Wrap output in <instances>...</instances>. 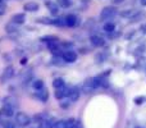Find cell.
Masks as SVG:
<instances>
[{
	"instance_id": "1",
	"label": "cell",
	"mask_w": 146,
	"mask_h": 128,
	"mask_svg": "<svg viewBox=\"0 0 146 128\" xmlns=\"http://www.w3.org/2000/svg\"><path fill=\"white\" fill-rule=\"evenodd\" d=\"M117 13H118L117 8H114V7H105L103 10H101V13H100V19L101 21H109V19H111L113 17H115Z\"/></svg>"
},
{
	"instance_id": "2",
	"label": "cell",
	"mask_w": 146,
	"mask_h": 128,
	"mask_svg": "<svg viewBox=\"0 0 146 128\" xmlns=\"http://www.w3.org/2000/svg\"><path fill=\"white\" fill-rule=\"evenodd\" d=\"M15 123H17L19 127H27L28 124L31 123V118L26 113L19 111V113L15 114Z\"/></svg>"
},
{
	"instance_id": "3",
	"label": "cell",
	"mask_w": 146,
	"mask_h": 128,
	"mask_svg": "<svg viewBox=\"0 0 146 128\" xmlns=\"http://www.w3.org/2000/svg\"><path fill=\"white\" fill-rule=\"evenodd\" d=\"M13 76H14V67H13V65H8L4 69V72H3L1 77H0V82L5 83L7 81H9Z\"/></svg>"
},
{
	"instance_id": "4",
	"label": "cell",
	"mask_w": 146,
	"mask_h": 128,
	"mask_svg": "<svg viewBox=\"0 0 146 128\" xmlns=\"http://www.w3.org/2000/svg\"><path fill=\"white\" fill-rule=\"evenodd\" d=\"M62 59L67 63H73V62L77 60V54L72 50H66L63 54H62Z\"/></svg>"
},
{
	"instance_id": "5",
	"label": "cell",
	"mask_w": 146,
	"mask_h": 128,
	"mask_svg": "<svg viewBox=\"0 0 146 128\" xmlns=\"http://www.w3.org/2000/svg\"><path fill=\"white\" fill-rule=\"evenodd\" d=\"M90 41H91V44H92L94 46H96V48H100V46L105 45V40H104L101 36H99V35H92L91 36V38H90Z\"/></svg>"
},
{
	"instance_id": "6",
	"label": "cell",
	"mask_w": 146,
	"mask_h": 128,
	"mask_svg": "<svg viewBox=\"0 0 146 128\" xmlns=\"http://www.w3.org/2000/svg\"><path fill=\"white\" fill-rule=\"evenodd\" d=\"M36 97H37L38 100H41L42 103H45V101H48V99H49V91L46 90L45 87L41 88V90H38L37 92H36Z\"/></svg>"
},
{
	"instance_id": "7",
	"label": "cell",
	"mask_w": 146,
	"mask_h": 128,
	"mask_svg": "<svg viewBox=\"0 0 146 128\" xmlns=\"http://www.w3.org/2000/svg\"><path fill=\"white\" fill-rule=\"evenodd\" d=\"M25 21H26L25 13H18V14H14L12 17V23H14V25H23Z\"/></svg>"
},
{
	"instance_id": "8",
	"label": "cell",
	"mask_w": 146,
	"mask_h": 128,
	"mask_svg": "<svg viewBox=\"0 0 146 128\" xmlns=\"http://www.w3.org/2000/svg\"><path fill=\"white\" fill-rule=\"evenodd\" d=\"M38 8H40V5L35 1H28L23 5V9L27 10V12H37Z\"/></svg>"
},
{
	"instance_id": "9",
	"label": "cell",
	"mask_w": 146,
	"mask_h": 128,
	"mask_svg": "<svg viewBox=\"0 0 146 128\" xmlns=\"http://www.w3.org/2000/svg\"><path fill=\"white\" fill-rule=\"evenodd\" d=\"M78 25V18L76 17L74 14H69L66 17V26L68 27H74V26Z\"/></svg>"
},
{
	"instance_id": "10",
	"label": "cell",
	"mask_w": 146,
	"mask_h": 128,
	"mask_svg": "<svg viewBox=\"0 0 146 128\" xmlns=\"http://www.w3.org/2000/svg\"><path fill=\"white\" fill-rule=\"evenodd\" d=\"M80 88L78 87H71L69 88V95H68V97L71 99V101H76V100H78L80 99Z\"/></svg>"
},
{
	"instance_id": "11",
	"label": "cell",
	"mask_w": 146,
	"mask_h": 128,
	"mask_svg": "<svg viewBox=\"0 0 146 128\" xmlns=\"http://www.w3.org/2000/svg\"><path fill=\"white\" fill-rule=\"evenodd\" d=\"M69 95V88L68 87H62V88H59V90H56V92H55V97L56 99H63V97H66V96H68Z\"/></svg>"
},
{
	"instance_id": "12",
	"label": "cell",
	"mask_w": 146,
	"mask_h": 128,
	"mask_svg": "<svg viewBox=\"0 0 146 128\" xmlns=\"http://www.w3.org/2000/svg\"><path fill=\"white\" fill-rule=\"evenodd\" d=\"M0 114H1L3 117H13L14 115V109L13 108H10V106H3L1 109H0Z\"/></svg>"
},
{
	"instance_id": "13",
	"label": "cell",
	"mask_w": 146,
	"mask_h": 128,
	"mask_svg": "<svg viewBox=\"0 0 146 128\" xmlns=\"http://www.w3.org/2000/svg\"><path fill=\"white\" fill-rule=\"evenodd\" d=\"M17 103H18V100L15 97H13V96H7V97L4 99V105L10 106V108H13V109H14V106H17Z\"/></svg>"
},
{
	"instance_id": "14",
	"label": "cell",
	"mask_w": 146,
	"mask_h": 128,
	"mask_svg": "<svg viewBox=\"0 0 146 128\" xmlns=\"http://www.w3.org/2000/svg\"><path fill=\"white\" fill-rule=\"evenodd\" d=\"M146 18V13L144 12H135L133 14H132V17L129 18V21L131 22H137V21H142Z\"/></svg>"
},
{
	"instance_id": "15",
	"label": "cell",
	"mask_w": 146,
	"mask_h": 128,
	"mask_svg": "<svg viewBox=\"0 0 146 128\" xmlns=\"http://www.w3.org/2000/svg\"><path fill=\"white\" fill-rule=\"evenodd\" d=\"M46 7L49 8V10H50L51 14H58V12H59L58 4H55V3H53V1H48L46 3Z\"/></svg>"
},
{
	"instance_id": "16",
	"label": "cell",
	"mask_w": 146,
	"mask_h": 128,
	"mask_svg": "<svg viewBox=\"0 0 146 128\" xmlns=\"http://www.w3.org/2000/svg\"><path fill=\"white\" fill-rule=\"evenodd\" d=\"M54 124H55L54 119H45V121L40 122V127L38 128H53Z\"/></svg>"
},
{
	"instance_id": "17",
	"label": "cell",
	"mask_w": 146,
	"mask_h": 128,
	"mask_svg": "<svg viewBox=\"0 0 146 128\" xmlns=\"http://www.w3.org/2000/svg\"><path fill=\"white\" fill-rule=\"evenodd\" d=\"M5 30H7V32L9 33V35H14V33H18V28H17V25H14V23L10 22L9 25H7V27H5Z\"/></svg>"
},
{
	"instance_id": "18",
	"label": "cell",
	"mask_w": 146,
	"mask_h": 128,
	"mask_svg": "<svg viewBox=\"0 0 146 128\" xmlns=\"http://www.w3.org/2000/svg\"><path fill=\"white\" fill-rule=\"evenodd\" d=\"M53 86L55 90H59V88L64 87L66 86V83H64V80L63 78H55V80L53 81Z\"/></svg>"
},
{
	"instance_id": "19",
	"label": "cell",
	"mask_w": 146,
	"mask_h": 128,
	"mask_svg": "<svg viewBox=\"0 0 146 128\" xmlns=\"http://www.w3.org/2000/svg\"><path fill=\"white\" fill-rule=\"evenodd\" d=\"M114 30H115V25H114V23L108 22L104 25V31H105V32L111 33V32H114Z\"/></svg>"
},
{
	"instance_id": "20",
	"label": "cell",
	"mask_w": 146,
	"mask_h": 128,
	"mask_svg": "<svg viewBox=\"0 0 146 128\" xmlns=\"http://www.w3.org/2000/svg\"><path fill=\"white\" fill-rule=\"evenodd\" d=\"M41 41H44V42L46 44H51V42H58V37H55V36H45V37L41 38Z\"/></svg>"
},
{
	"instance_id": "21",
	"label": "cell",
	"mask_w": 146,
	"mask_h": 128,
	"mask_svg": "<svg viewBox=\"0 0 146 128\" xmlns=\"http://www.w3.org/2000/svg\"><path fill=\"white\" fill-rule=\"evenodd\" d=\"M58 5H60L62 8H69L72 5V1L71 0H56Z\"/></svg>"
},
{
	"instance_id": "22",
	"label": "cell",
	"mask_w": 146,
	"mask_h": 128,
	"mask_svg": "<svg viewBox=\"0 0 146 128\" xmlns=\"http://www.w3.org/2000/svg\"><path fill=\"white\" fill-rule=\"evenodd\" d=\"M32 86H33V88L35 90H41V88H44V82L41 80H36V81H33V83H32Z\"/></svg>"
},
{
	"instance_id": "23",
	"label": "cell",
	"mask_w": 146,
	"mask_h": 128,
	"mask_svg": "<svg viewBox=\"0 0 146 128\" xmlns=\"http://www.w3.org/2000/svg\"><path fill=\"white\" fill-rule=\"evenodd\" d=\"M78 122L76 121V119L73 118H69L68 121H66V128H74L76 126H77Z\"/></svg>"
},
{
	"instance_id": "24",
	"label": "cell",
	"mask_w": 146,
	"mask_h": 128,
	"mask_svg": "<svg viewBox=\"0 0 146 128\" xmlns=\"http://www.w3.org/2000/svg\"><path fill=\"white\" fill-rule=\"evenodd\" d=\"M31 78H32V73H31V70H28L27 74L23 77V83H25V85H27V83L31 81Z\"/></svg>"
},
{
	"instance_id": "25",
	"label": "cell",
	"mask_w": 146,
	"mask_h": 128,
	"mask_svg": "<svg viewBox=\"0 0 146 128\" xmlns=\"http://www.w3.org/2000/svg\"><path fill=\"white\" fill-rule=\"evenodd\" d=\"M53 128H66V121H56Z\"/></svg>"
},
{
	"instance_id": "26",
	"label": "cell",
	"mask_w": 146,
	"mask_h": 128,
	"mask_svg": "<svg viewBox=\"0 0 146 128\" xmlns=\"http://www.w3.org/2000/svg\"><path fill=\"white\" fill-rule=\"evenodd\" d=\"M133 13H135V10H126V12H122L121 15H122V17H128V18H131Z\"/></svg>"
},
{
	"instance_id": "27",
	"label": "cell",
	"mask_w": 146,
	"mask_h": 128,
	"mask_svg": "<svg viewBox=\"0 0 146 128\" xmlns=\"http://www.w3.org/2000/svg\"><path fill=\"white\" fill-rule=\"evenodd\" d=\"M38 22H40V23H46V25H53L54 19H49V18H41V19H38Z\"/></svg>"
},
{
	"instance_id": "28",
	"label": "cell",
	"mask_w": 146,
	"mask_h": 128,
	"mask_svg": "<svg viewBox=\"0 0 146 128\" xmlns=\"http://www.w3.org/2000/svg\"><path fill=\"white\" fill-rule=\"evenodd\" d=\"M4 126H5V128H19V126H18L17 123H12V122H7Z\"/></svg>"
},
{
	"instance_id": "29",
	"label": "cell",
	"mask_w": 146,
	"mask_h": 128,
	"mask_svg": "<svg viewBox=\"0 0 146 128\" xmlns=\"http://www.w3.org/2000/svg\"><path fill=\"white\" fill-rule=\"evenodd\" d=\"M144 100H145V97H144V96H137V97L135 99V103H136L137 105H140V104H142V103H144Z\"/></svg>"
},
{
	"instance_id": "30",
	"label": "cell",
	"mask_w": 146,
	"mask_h": 128,
	"mask_svg": "<svg viewBox=\"0 0 146 128\" xmlns=\"http://www.w3.org/2000/svg\"><path fill=\"white\" fill-rule=\"evenodd\" d=\"M4 13H5V5L1 3V4H0V15H3Z\"/></svg>"
},
{
	"instance_id": "31",
	"label": "cell",
	"mask_w": 146,
	"mask_h": 128,
	"mask_svg": "<svg viewBox=\"0 0 146 128\" xmlns=\"http://www.w3.org/2000/svg\"><path fill=\"white\" fill-rule=\"evenodd\" d=\"M141 31L144 33H146V23H144V25H141Z\"/></svg>"
},
{
	"instance_id": "32",
	"label": "cell",
	"mask_w": 146,
	"mask_h": 128,
	"mask_svg": "<svg viewBox=\"0 0 146 128\" xmlns=\"http://www.w3.org/2000/svg\"><path fill=\"white\" fill-rule=\"evenodd\" d=\"M123 1H124V0H113L114 4H122Z\"/></svg>"
},
{
	"instance_id": "33",
	"label": "cell",
	"mask_w": 146,
	"mask_h": 128,
	"mask_svg": "<svg viewBox=\"0 0 146 128\" xmlns=\"http://www.w3.org/2000/svg\"><path fill=\"white\" fill-rule=\"evenodd\" d=\"M26 63H27V59H22V60H21V64H26Z\"/></svg>"
},
{
	"instance_id": "34",
	"label": "cell",
	"mask_w": 146,
	"mask_h": 128,
	"mask_svg": "<svg viewBox=\"0 0 146 128\" xmlns=\"http://www.w3.org/2000/svg\"><path fill=\"white\" fill-rule=\"evenodd\" d=\"M141 1V5H144V7H146V0H140Z\"/></svg>"
},
{
	"instance_id": "35",
	"label": "cell",
	"mask_w": 146,
	"mask_h": 128,
	"mask_svg": "<svg viewBox=\"0 0 146 128\" xmlns=\"http://www.w3.org/2000/svg\"><path fill=\"white\" fill-rule=\"evenodd\" d=\"M1 3H3V0H0V4H1Z\"/></svg>"
}]
</instances>
